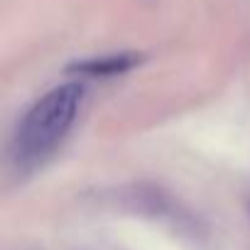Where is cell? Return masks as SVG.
Segmentation results:
<instances>
[{"mask_svg":"<svg viewBox=\"0 0 250 250\" xmlns=\"http://www.w3.org/2000/svg\"><path fill=\"white\" fill-rule=\"evenodd\" d=\"M138 62H140V54H113V57H101V59H93V62L74 64L71 69L81 71V74H91V76H113V74H120V71H128Z\"/></svg>","mask_w":250,"mask_h":250,"instance_id":"7a4b0ae2","label":"cell"},{"mask_svg":"<svg viewBox=\"0 0 250 250\" xmlns=\"http://www.w3.org/2000/svg\"><path fill=\"white\" fill-rule=\"evenodd\" d=\"M81 93L79 83H66L35 103L18 130V152L22 160H42L62 143L76 118Z\"/></svg>","mask_w":250,"mask_h":250,"instance_id":"6da1fadb","label":"cell"}]
</instances>
